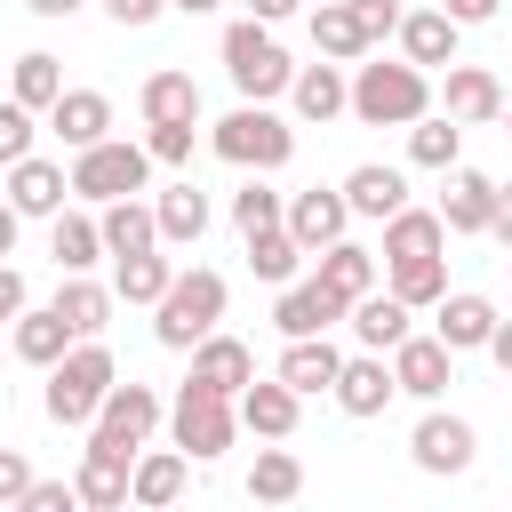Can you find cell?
Masks as SVG:
<instances>
[{"label":"cell","mask_w":512,"mask_h":512,"mask_svg":"<svg viewBox=\"0 0 512 512\" xmlns=\"http://www.w3.org/2000/svg\"><path fill=\"white\" fill-rule=\"evenodd\" d=\"M8 352H16L24 368H40V376H48V368L72 352V328H64L48 304H32V312H16V320H8Z\"/></svg>","instance_id":"f1b7e54d"},{"label":"cell","mask_w":512,"mask_h":512,"mask_svg":"<svg viewBox=\"0 0 512 512\" xmlns=\"http://www.w3.org/2000/svg\"><path fill=\"white\" fill-rule=\"evenodd\" d=\"M496 248H512V184H496V224H488Z\"/></svg>","instance_id":"db71d44e"},{"label":"cell","mask_w":512,"mask_h":512,"mask_svg":"<svg viewBox=\"0 0 512 512\" xmlns=\"http://www.w3.org/2000/svg\"><path fill=\"white\" fill-rule=\"evenodd\" d=\"M248 272H256L264 288H288V280L304 272V248H296L280 224H272V232H248Z\"/></svg>","instance_id":"b9f144b4"},{"label":"cell","mask_w":512,"mask_h":512,"mask_svg":"<svg viewBox=\"0 0 512 512\" xmlns=\"http://www.w3.org/2000/svg\"><path fill=\"white\" fill-rule=\"evenodd\" d=\"M384 368H392V392H408V400H424V408H440V400H448V384H456V352H448V344H432L424 328H416L400 352H384Z\"/></svg>","instance_id":"7c38bea8"},{"label":"cell","mask_w":512,"mask_h":512,"mask_svg":"<svg viewBox=\"0 0 512 512\" xmlns=\"http://www.w3.org/2000/svg\"><path fill=\"white\" fill-rule=\"evenodd\" d=\"M304 24H312V48H320V64H360V56H376V48L360 40V24H352V8H344V0H320Z\"/></svg>","instance_id":"f35d334b"},{"label":"cell","mask_w":512,"mask_h":512,"mask_svg":"<svg viewBox=\"0 0 512 512\" xmlns=\"http://www.w3.org/2000/svg\"><path fill=\"white\" fill-rule=\"evenodd\" d=\"M184 480H192V464H184L176 448H136V464H128V504H136V512H176V504H184Z\"/></svg>","instance_id":"ffe728a7"},{"label":"cell","mask_w":512,"mask_h":512,"mask_svg":"<svg viewBox=\"0 0 512 512\" xmlns=\"http://www.w3.org/2000/svg\"><path fill=\"white\" fill-rule=\"evenodd\" d=\"M312 280H320L328 296L360 304V296H376V288H384V264H376L360 240H336V248H320V256H312Z\"/></svg>","instance_id":"d4e9b609"},{"label":"cell","mask_w":512,"mask_h":512,"mask_svg":"<svg viewBox=\"0 0 512 512\" xmlns=\"http://www.w3.org/2000/svg\"><path fill=\"white\" fill-rule=\"evenodd\" d=\"M32 144H40V120H32L24 104H8V96H0V168L32 160Z\"/></svg>","instance_id":"f6af8a7d"},{"label":"cell","mask_w":512,"mask_h":512,"mask_svg":"<svg viewBox=\"0 0 512 512\" xmlns=\"http://www.w3.org/2000/svg\"><path fill=\"white\" fill-rule=\"evenodd\" d=\"M128 464H136V456L80 448V464H72V496H80V512H128Z\"/></svg>","instance_id":"83f0119b"},{"label":"cell","mask_w":512,"mask_h":512,"mask_svg":"<svg viewBox=\"0 0 512 512\" xmlns=\"http://www.w3.org/2000/svg\"><path fill=\"white\" fill-rule=\"evenodd\" d=\"M224 272H208V264H176V280H168V296L152 304V336L168 344V352H192L200 336H216V320H224Z\"/></svg>","instance_id":"277c9868"},{"label":"cell","mask_w":512,"mask_h":512,"mask_svg":"<svg viewBox=\"0 0 512 512\" xmlns=\"http://www.w3.org/2000/svg\"><path fill=\"white\" fill-rule=\"evenodd\" d=\"M280 208H288V192H272V176H248V184L232 192V224H240V240H248V232H272Z\"/></svg>","instance_id":"7bdbcfd3"},{"label":"cell","mask_w":512,"mask_h":512,"mask_svg":"<svg viewBox=\"0 0 512 512\" xmlns=\"http://www.w3.org/2000/svg\"><path fill=\"white\" fill-rule=\"evenodd\" d=\"M432 112V80L400 56H360L352 64V120L360 128H416Z\"/></svg>","instance_id":"6da1fadb"},{"label":"cell","mask_w":512,"mask_h":512,"mask_svg":"<svg viewBox=\"0 0 512 512\" xmlns=\"http://www.w3.org/2000/svg\"><path fill=\"white\" fill-rule=\"evenodd\" d=\"M496 320H504V312H496L480 288H448V296L432 304V328H424V336L448 344V352H480V344L496 336Z\"/></svg>","instance_id":"9a60e30c"},{"label":"cell","mask_w":512,"mask_h":512,"mask_svg":"<svg viewBox=\"0 0 512 512\" xmlns=\"http://www.w3.org/2000/svg\"><path fill=\"white\" fill-rule=\"evenodd\" d=\"M184 384H200V392H216V400H240V392L256 384V352L216 328V336L192 344V376H184Z\"/></svg>","instance_id":"2e32d148"},{"label":"cell","mask_w":512,"mask_h":512,"mask_svg":"<svg viewBox=\"0 0 512 512\" xmlns=\"http://www.w3.org/2000/svg\"><path fill=\"white\" fill-rule=\"evenodd\" d=\"M32 480H40V472H32V456H24V448H0V512H8Z\"/></svg>","instance_id":"c3c4849f"},{"label":"cell","mask_w":512,"mask_h":512,"mask_svg":"<svg viewBox=\"0 0 512 512\" xmlns=\"http://www.w3.org/2000/svg\"><path fill=\"white\" fill-rule=\"evenodd\" d=\"M344 8H352V24H360V40H368V48H384V40L400 32V16H408L400 0H344Z\"/></svg>","instance_id":"bcb514c9"},{"label":"cell","mask_w":512,"mask_h":512,"mask_svg":"<svg viewBox=\"0 0 512 512\" xmlns=\"http://www.w3.org/2000/svg\"><path fill=\"white\" fill-rule=\"evenodd\" d=\"M344 416H384L400 392H392V368H384V352H344V368H336V392H328Z\"/></svg>","instance_id":"d6986e66"},{"label":"cell","mask_w":512,"mask_h":512,"mask_svg":"<svg viewBox=\"0 0 512 512\" xmlns=\"http://www.w3.org/2000/svg\"><path fill=\"white\" fill-rule=\"evenodd\" d=\"M504 136H512V96H504Z\"/></svg>","instance_id":"91938a15"},{"label":"cell","mask_w":512,"mask_h":512,"mask_svg":"<svg viewBox=\"0 0 512 512\" xmlns=\"http://www.w3.org/2000/svg\"><path fill=\"white\" fill-rule=\"evenodd\" d=\"M168 280H176L168 248H152V256H120V264H112V296H120V304H160Z\"/></svg>","instance_id":"60d3db41"},{"label":"cell","mask_w":512,"mask_h":512,"mask_svg":"<svg viewBox=\"0 0 512 512\" xmlns=\"http://www.w3.org/2000/svg\"><path fill=\"white\" fill-rule=\"evenodd\" d=\"M432 112L456 120V128H488V120H504V80L488 64H448L440 88H432Z\"/></svg>","instance_id":"8fae6325"},{"label":"cell","mask_w":512,"mask_h":512,"mask_svg":"<svg viewBox=\"0 0 512 512\" xmlns=\"http://www.w3.org/2000/svg\"><path fill=\"white\" fill-rule=\"evenodd\" d=\"M344 328H352V344H360V352H400V344L416 336V312H408L400 296H384V288H376V296H360V304L344 312Z\"/></svg>","instance_id":"484cf974"},{"label":"cell","mask_w":512,"mask_h":512,"mask_svg":"<svg viewBox=\"0 0 512 512\" xmlns=\"http://www.w3.org/2000/svg\"><path fill=\"white\" fill-rule=\"evenodd\" d=\"M192 144H200L192 120H176V128H144V160H152V168H192Z\"/></svg>","instance_id":"ee69618b"},{"label":"cell","mask_w":512,"mask_h":512,"mask_svg":"<svg viewBox=\"0 0 512 512\" xmlns=\"http://www.w3.org/2000/svg\"><path fill=\"white\" fill-rule=\"evenodd\" d=\"M400 256H448V224L432 216V208H400V216H384V256L376 264H400Z\"/></svg>","instance_id":"e575fe53"},{"label":"cell","mask_w":512,"mask_h":512,"mask_svg":"<svg viewBox=\"0 0 512 512\" xmlns=\"http://www.w3.org/2000/svg\"><path fill=\"white\" fill-rule=\"evenodd\" d=\"M288 104H296V120L328 128V120H344V112H352V72H344V64H296Z\"/></svg>","instance_id":"7402d4cb"},{"label":"cell","mask_w":512,"mask_h":512,"mask_svg":"<svg viewBox=\"0 0 512 512\" xmlns=\"http://www.w3.org/2000/svg\"><path fill=\"white\" fill-rule=\"evenodd\" d=\"M344 296H328L320 280H288L280 296H272V328L288 336V344H304V336H328V328H344Z\"/></svg>","instance_id":"5bb4252c"},{"label":"cell","mask_w":512,"mask_h":512,"mask_svg":"<svg viewBox=\"0 0 512 512\" xmlns=\"http://www.w3.org/2000/svg\"><path fill=\"white\" fill-rule=\"evenodd\" d=\"M48 136H56L64 152H96V144L112 136V96H104V88H64V96L48 104Z\"/></svg>","instance_id":"e0dca14e"},{"label":"cell","mask_w":512,"mask_h":512,"mask_svg":"<svg viewBox=\"0 0 512 512\" xmlns=\"http://www.w3.org/2000/svg\"><path fill=\"white\" fill-rule=\"evenodd\" d=\"M152 224H160V248H200V232H208V192L184 176V184H168L160 200H152Z\"/></svg>","instance_id":"1f68e13d"},{"label":"cell","mask_w":512,"mask_h":512,"mask_svg":"<svg viewBox=\"0 0 512 512\" xmlns=\"http://www.w3.org/2000/svg\"><path fill=\"white\" fill-rule=\"evenodd\" d=\"M296 496H304V456L264 440L256 464H248V504H296Z\"/></svg>","instance_id":"d590c367"},{"label":"cell","mask_w":512,"mask_h":512,"mask_svg":"<svg viewBox=\"0 0 512 512\" xmlns=\"http://www.w3.org/2000/svg\"><path fill=\"white\" fill-rule=\"evenodd\" d=\"M280 232H288L304 256H320V248L352 240V208H344V192H336V184H304V192H288V208H280Z\"/></svg>","instance_id":"30bf717a"},{"label":"cell","mask_w":512,"mask_h":512,"mask_svg":"<svg viewBox=\"0 0 512 512\" xmlns=\"http://www.w3.org/2000/svg\"><path fill=\"white\" fill-rule=\"evenodd\" d=\"M168 424V400L152 392V384H112L104 392V408H96V424H88V448H112V456H136V448H152V432Z\"/></svg>","instance_id":"ba28073f"},{"label":"cell","mask_w":512,"mask_h":512,"mask_svg":"<svg viewBox=\"0 0 512 512\" xmlns=\"http://www.w3.org/2000/svg\"><path fill=\"white\" fill-rule=\"evenodd\" d=\"M112 384H120V360H112V344L96 336V344H72V352L48 368V392H40V408H48V424H64V432H88Z\"/></svg>","instance_id":"7a4b0ae2"},{"label":"cell","mask_w":512,"mask_h":512,"mask_svg":"<svg viewBox=\"0 0 512 512\" xmlns=\"http://www.w3.org/2000/svg\"><path fill=\"white\" fill-rule=\"evenodd\" d=\"M8 512H80V496H72V480H32Z\"/></svg>","instance_id":"7dc6e473"},{"label":"cell","mask_w":512,"mask_h":512,"mask_svg":"<svg viewBox=\"0 0 512 512\" xmlns=\"http://www.w3.org/2000/svg\"><path fill=\"white\" fill-rule=\"evenodd\" d=\"M432 216L448 224V240H488V224H496V176L488 168H448V192H440Z\"/></svg>","instance_id":"4fadbf2b"},{"label":"cell","mask_w":512,"mask_h":512,"mask_svg":"<svg viewBox=\"0 0 512 512\" xmlns=\"http://www.w3.org/2000/svg\"><path fill=\"white\" fill-rule=\"evenodd\" d=\"M336 368H344V352H336V336H304V344H288L280 352V384L296 392V400H312V392H336Z\"/></svg>","instance_id":"f546056e"},{"label":"cell","mask_w":512,"mask_h":512,"mask_svg":"<svg viewBox=\"0 0 512 512\" xmlns=\"http://www.w3.org/2000/svg\"><path fill=\"white\" fill-rule=\"evenodd\" d=\"M0 200H8L16 216H48V224H56V216L72 208L64 160H40V152H32V160H16V168H8V184H0Z\"/></svg>","instance_id":"ac0fdd59"},{"label":"cell","mask_w":512,"mask_h":512,"mask_svg":"<svg viewBox=\"0 0 512 512\" xmlns=\"http://www.w3.org/2000/svg\"><path fill=\"white\" fill-rule=\"evenodd\" d=\"M232 416H240V432H256V440H288L296 416H304V400H296L280 376H256V384L232 400Z\"/></svg>","instance_id":"4316f807"},{"label":"cell","mask_w":512,"mask_h":512,"mask_svg":"<svg viewBox=\"0 0 512 512\" xmlns=\"http://www.w3.org/2000/svg\"><path fill=\"white\" fill-rule=\"evenodd\" d=\"M480 352H488V360H496V368H504V376H512V320H496V336H488V344H480Z\"/></svg>","instance_id":"11a10c76"},{"label":"cell","mask_w":512,"mask_h":512,"mask_svg":"<svg viewBox=\"0 0 512 512\" xmlns=\"http://www.w3.org/2000/svg\"><path fill=\"white\" fill-rule=\"evenodd\" d=\"M216 56H224V72H232L240 104H272V96H288V80H296L288 48H280V40L264 32V24H248V16H232V24H224Z\"/></svg>","instance_id":"5b68a950"},{"label":"cell","mask_w":512,"mask_h":512,"mask_svg":"<svg viewBox=\"0 0 512 512\" xmlns=\"http://www.w3.org/2000/svg\"><path fill=\"white\" fill-rule=\"evenodd\" d=\"M0 360H8V352H0Z\"/></svg>","instance_id":"94428289"},{"label":"cell","mask_w":512,"mask_h":512,"mask_svg":"<svg viewBox=\"0 0 512 512\" xmlns=\"http://www.w3.org/2000/svg\"><path fill=\"white\" fill-rule=\"evenodd\" d=\"M168 8H176V16H216L224 0H168Z\"/></svg>","instance_id":"680465c9"},{"label":"cell","mask_w":512,"mask_h":512,"mask_svg":"<svg viewBox=\"0 0 512 512\" xmlns=\"http://www.w3.org/2000/svg\"><path fill=\"white\" fill-rule=\"evenodd\" d=\"M240 8H248V24H264V32H272V24H288L304 0H240Z\"/></svg>","instance_id":"f5cc1de1"},{"label":"cell","mask_w":512,"mask_h":512,"mask_svg":"<svg viewBox=\"0 0 512 512\" xmlns=\"http://www.w3.org/2000/svg\"><path fill=\"white\" fill-rule=\"evenodd\" d=\"M232 440H240L232 400H216V392H200V384H176V400H168V448H176L184 464H216Z\"/></svg>","instance_id":"52a82bcc"},{"label":"cell","mask_w":512,"mask_h":512,"mask_svg":"<svg viewBox=\"0 0 512 512\" xmlns=\"http://www.w3.org/2000/svg\"><path fill=\"white\" fill-rule=\"evenodd\" d=\"M408 464H416V472H432V480H456V472H472V464H480V432H472L456 408H424V416H416V432H408Z\"/></svg>","instance_id":"9c48e42d"},{"label":"cell","mask_w":512,"mask_h":512,"mask_svg":"<svg viewBox=\"0 0 512 512\" xmlns=\"http://www.w3.org/2000/svg\"><path fill=\"white\" fill-rule=\"evenodd\" d=\"M392 40H400V64H416V72L432 80V72H448V64H456V40H464V32H456L440 8H408Z\"/></svg>","instance_id":"44dd1931"},{"label":"cell","mask_w":512,"mask_h":512,"mask_svg":"<svg viewBox=\"0 0 512 512\" xmlns=\"http://www.w3.org/2000/svg\"><path fill=\"white\" fill-rule=\"evenodd\" d=\"M56 96H64V64H56L48 48H24V56L8 64V104H24L32 120H48Z\"/></svg>","instance_id":"836d02e7"},{"label":"cell","mask_w":512,"mask_h":512,"mask_svg":"<svg viewBox=\"0 0 512 512\" xmlns=\"http://www.w3.org/2000/svg\"><path fill=\"white\" fill-rule=\"evenodd\" d=\"M208 152L224 168H248V176H280L296 160V128L272 112V104H232L216 128H208Z\"/></svg>","instance_id":"3957f363"},{"label":"cell","mask_w":512,"mask_h":512,"mask_svg":"<svg viewBox=\"0 0 512 512\" xmlns=\"http://www.w3.org/2000/svg\"><path fill=\"white\" fill-rule=\"evenodd\" d=\"M408 168H432V176L464 168V128H456V120H440V112H424V120L408 128Z\"/></svg>","instance_id":"ab89813d"},{"label":"cell","mask_w":512,"mask_h":512,"mask_svg":"<svg viewBox=\"0 0 512 512\" xmlns=\"http://www.w3.org/2000/svg\"><path fill=\"white\" fill-rule=\"evenodd\" d=\"M384 296H400L408 312H432L448 296V256H400V264H384Z\"/></svg>","instance_id":"74e56055"},{"label":"cell","mask_w":512,"mask_h":512,"mask_svg":"<svg viewBox=\"0 0 512 512\" xmlns=\"http://www.w3.org/2000/svg\"><path fill=\"white\" fill-rule=\"evenodd\" d=\"M104 16H112L120 32H144V24H160V16H168V0H104Z\"/></svg>","instance_id":"681fc988"},{"label":"cell","mask_w":512,"mask_h":512,"mask_svg":"<svg viewBox=\"0 0 512 512\" xmlns=\"http://www.w3.org/2000/svg\"><path fill=\"white\" fill-rule=\"evenodd\" d=\"M96 232H104V256H152L160 248V224H152V200H112L96 208Z\"/></svg>","instance_id":"d6a6232c"},{"label":"cell","mask_w":512,"mask_h":512,"mask_svg":"<svg viewBox=\"0 0 512 512\" xmlns=\"http://www.w3.org/2000/svg\"><path fill=\"white\" fill-rule=\"evenodd\" d=\"M64 184H72V200H88V208L144 200V184H152V160H144V144H128V136H104L96 152H72Z\"/></svg>","instance_id":"8992f818"},{"label":"cell","mask_w":512,"mask_h":512,"mask_svg":"<svg viewBox=\"0 0 512 512\" xmlns=\"http://www.w3.org/2000/svg\"><path fill=\"white\" fill-rule=\"evenodd\" d=\"M432 8H440V16H448V24L464 32V24H488V16L504 8V0H432Z\"/></svg>","instance_id":"816d5d0a"},{"label":"cell","mask_w":512,"mask_h":512,"mask_svg":"<svg viewBox=\"0 0 512 512\" xmlns=\"http://www.w3.org/2000/svg\"><path fill=\"white\" fill-rule=\"evenodd\" d=\"M48 256H56V272H96V264H104L96 216H88V208H64V216L48 224Z\"/></svg>","instance_id":"8d00e7d4"},{"label":"cell","mask_w":512,"mask_h":512,"mask_svg":"<svg viewBox=\"0 0 512 512\" xmlns=\"http://www.w3.org/2000/svg\"><path fill=\"white\" fill-rule=\"evenodd\" d=\"M16 232H24V216H16V208H8V200H0V264H8V256H16Z\"/></svg>","instance_id":"6f0895ef"},{"label":"cell","mask_w":512,"mask_h":512,"mask_svg":"<svg viewBox=\"0 0 512 512\" xmlns=\"http://www.w3.org/2000/svg\"><path fill=\"white\" fill-rule=\"evenodd\" d=\"M24 8H32V16H40V24H64V16H80V8H88V0H24Z\"/></svg>","instance_id":"9f6ffc18"},{"label":"cell","mask_w":512,"mask_h":512,"mask_svg":"<svg viewBox=\"0 0 512 512\" xmlns=\"http://www.w3.org/2000/svg\"><path fill=\"white\" fill-rule=\"evenodd\" d=\"M136 112H144V128H176V120L200 128V80L192 72H152L136 88Z\"/></svg>","instance_id":"4dcf8cb0"},{"label":"cell","mask_w":512,"mask_h":512,"mask_svg":"<svg viewBox=\"0 0 512 512\" xmlns=\"http://www.w3.org/2000/svg\"><path fill=\"white\" fill-rule=\"evenodd\" d=\"M336 192H344L352 224H360V216H368V224H384V216H400V208H408V176H400V168H384V160H360Z\"/></svg>","instance_id":"cb8c5ba5"},{"label":"cell","mask_w":512,"mask_h":512,"mask_svg":"<svg viewBox=\"0 0 512 512\" xmlns=\"http://www.w3.org/2000/svg\"><path fill=\"white\" fill-rule=\"evenodd\" d=\"M112 304H120V296H112V280L64 272V288H56V304H48V312H56L64 328H72V344H96V336L112 328Z\"/></svg>","instance_id":"603a6c76"},{"label":"cell","mask_w":512,"mask_h":512,"mask_svg":"<svg viewBox=\"0 0 512 512\" xmlns=\"http://www.w3.org/2000/svg\"><path fill=\"white\" fill-rule=\"evenodd\" d=\"M16 312H32V288H24V272H16V264H0V328H8Z\"/></svg>","instance_id":"f907efd6"}]
</instances>
